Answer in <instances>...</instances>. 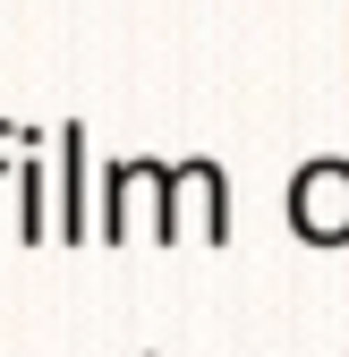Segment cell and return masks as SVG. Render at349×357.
<instances>
[{"label":"cell","mask_w":349,"mask_h":357,"mask_svg":"<svg viewBox=\"0 0 349 357\" xmlns=\"http://www.w3.org/2000/svg\"><path fill=\"white\" fill-rule=\"evenodd\" d=\"M290 221H298V238L341 247V238H349V162H307V170H298Z\"/></svg>","instance_id":"obj_1"}]
</instances>
